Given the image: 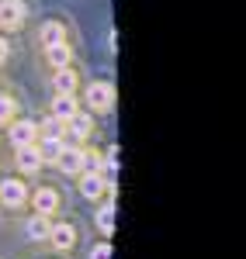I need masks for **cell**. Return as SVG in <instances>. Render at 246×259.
Segmentation results:
<instances>
[{"instance_id": "5b68a950", "label": "cell", "mask_w": 246, "mask_h": 259, "mask_svg": "<svg viewBox=\"0 0 246 259\" xmlns=\"http://www.w3.org/2000/svg\"><path fill=\"white\" fill-rule=\"evenodd\" d=\"M0 200H4L7 207H18L21 200H24V183H21V180H4V183H0Z\"/></svg>"}, {"instance_id": "ac0fdd59", "label": "cell", "mask_w": 246, "mask_h": 259, "mask_svg": "<svg viewBox=\"0 0 246 259\" xmlns=\"http://www.w3.org/2000/svg\"><path fill=\"white\" fill-rule=\"evenodd\" d=\"M59 128H62V121H59V118H45V124H42L45 139H59Z\"/></svg>"}, {"instance_id": "8992f818", "label": "cell", "mask_w": 246, "mask_h": 259, "mask_svg": "<svg viewBox=\"0 0 246 259\" xmlns=\"http://www.w3.org/2000/svg\"><path fill=\"white\" fill-rule=\"evenodd\" d=\"M39 38H42L45 49H49V45H59V41H66V28H62L59 21H45L42 31H39Z\"/></svg>"}, {"instance_id": "52a82bcc", "label": "cell", "mask_w": 246, "mask_h": 259, "mask_svg": "<svg viewBox=\"0 0 246 259\" xmlns=\"http://www.w3.org/2000/svg\"><path fill=\"white\" fill-rule=\"evenodd\" d=\"M73 114H77V100H73V94H59V97H56V104H52V118L69 121Z\"/></svg>"}, {"instance_id": "44dd1931", "label": "cell", "mask_w": 246, "mask_h": 259, "mask_svg": "<svg viewBox=\"0 0 246 259\" xmlns=\"http://www.w3.org/2000/svg\"><path fill=\"white\" fill-rule=\"evenodd\" d=\"M4 59H7V41L0 38V62H4Z\"/></svg>"}, {"instance_id": "6da1fadb", "label": "cell", "mask_w": 246, "mask_h": 259, "mask_svg": "<svg viewBox=\"0 0 246 259\" xmlns=\"http://www.w3.org/2000/svg\"><path fill=\"white\" fill-rule=\"evenodd\" d=\"M111 100H115V90H111V83H90L87 87V104H90V111H111Z\"/></svg>"}, {"instance_id": "9a60e30c", "label": "cell", "mask_w": 246, "mask_h": 259, "mask_svg": "<svg viewBox=\"0 0 246 259\" xmlns=\"http://www.w3.org/2000/svg\"><path fill=\"white\" fill-rule=\"evenodd\" d=\"M56 90H59V94H73V90H77V73H69V66L56 73Z\"/></svg>"}, {"instance_id": "8fae6325", "label": "cell", "mask_w": 246, "mask_h": 259, "mask_svg": "<svg viewBox=\"0 0 246 259\" xmlns=\"http://www.w3.org/2000/svg\"><path fill=\"white\" fill-rule=\"evenodd\" d=\"M90 124H94L90 114H73V118L66 121V128H69L73 139H87V135H90Z\"/></svg>"}, {"instance_id": "e0dca14e", "label": "cell", "mask_w": 246, "mask_h": 259, "mask_svg": "<svg viewBox=\"0 0 246 259\" xmlns=\"http://www.w3.org/2000/svg\"><path fill=\"white\" fill-rule=\"evenodd\" d=\"M97 225H101V232H104V235H111V228H115V204H108V207L101 211Z\"/></svg>"}, {"instance_id": "d6986e66", "label": "cell", "mask_w": 246, "mask_h": 259, "mask_svg": "<svg viewBox=\"0 0 246 259\" xmlns=\"http://www.w3.org/2000/svg\"><path fill=\"white\" fill-rule=\"evenodd\" d=\"M11 114H14V100L0 97V121H11Z\"/></svg>"}, {"instance_id": "277c9868", "label": "cell", "mask_w": 246, "mask_h": 259, "mask_svg": "<svg viewBox=\"0 0 246 259\" xmlns=\"http://www.w3.org/2000/svg\"><path fill=\"white\" fill-rule=\"evenodd\" d=\"M83 159H87V156H83L80 149H73V145H62V152H59V166H62V173H80L83 169Z\"/></svg>"}, {"instance_id": "3957f363", "label": "cell", "mask_w": 246, "mask_h": 259, "mask_svg": "<svg viewBox=\"0 0 246 259\" xmlns=\"http://www.w3.org/2000/svg\"><path fill=\"white\" fill-rule=\"evenodd\" d=\"M35 135H39L35 121H14V124H11V142H14L18 149H21V145H31Z\"/></svg>"}, {"instance_id": "7a4b0ae2", "label": "cell", "mask_w": 246, "mask_h": 259, "mask_svg": "<svg viewBox=\"0 0 246 259\" xmlns=\"http://www.w3.org/2000/svg\"><path fill=\"white\" fill-rule=\"evenodd\" d=\"M24 4L21 0H0V28H11V31H18L21 24H24Z\"/></svg>"}, {"instance_id": "ffe728a7", "label": "cell", "mask_w": 246, "mask_h": 259, "mask_svg": "<svg viewBox=\"0 0 246 259\" xmlns=\"http://www.w3.org/2000/svg\"><path fill=\"white\" fill-rule=\"evenodd\" d=\"M90 259H111V245H108V242H101V245L90 252Z\"/></svg>"}, {"instance_id": "ba28073f", "label": "cell", "mask_w": 246, "mask_h": 259, "mask_svg": "<svg viewBox=\"0 0 246 259\" xmlns=\"http://www.w3.org/2000/svg\"><path fill=\"white\" fill-rule=\"evenodd\" d=\"M49 239H52L56 249H69L73 239H77V232H73L69 225H56V228H49Z\"/></svg>"}, {"instance_id": "30bf717a", "label": "cell", "mask_w": 246, "mask_h": 259, "mask_svg": "<svg viewBox=\"0 0 246 259\" xmlns=\"http://www.w3.org/2000/svg\"><path fill=\"white\" fill-rule=\"evenodd\" d=\"M18 166L24 169V173H35L42 166V156H39V149H31V145H21V156H18Z\"/></svg>"}, {"instance_id": "2e32d148", "label": "cell", "mask_w": 246, "mask_h": 259, "mask_svg": "<svg viewBox=\"0 0 246 259\" xmlns=\"http://www.w3.org/2000/svg\"><path fill=\"white\" fill-rule=\"evenodd\" d=\"M59 152H62V142H59V139H45V142H42V149H39L42 162H45V159L56 162V159H59Z\"/></svg>"}, {"instance_id": "4fadbf2b", "label": "cell", "mask_w": 246, "mask_h": 259, "mask_svg": "<svg viewBox=\"0 0 246 259\" xmlns=\"http://www.w3.org/2000/svg\"><path fill=\"white\" fill-rule=\"evenodd\" d=\"M80 190H83V197H90V200H97L104 194V180L97 177V173H90V177H83L80 183Z\"/></svg>"}, {"instance_id": "7c38bea8", "label": "cell", "mask_w": 246, "mask_h": 259, "mask_svg": "<svg viewBox=\"0 0 246 259\" xmlns=\"http://www.w3.org/2000/svg\"><path fill=\"white\" fill-rule=\"evenodd\" d=\"M45 52H49V62H52L56 69H66V66H69V45H66V41H59V45H49Z\"/></svg>"}, {"instance_id": "9c48e42d", "label": "cell", "mask_w": 246, "mask_h": 259, "mask_svg": "<svg viewBox=\"0 0 246 259\" xmlns=\"http://www.w3.org/2000/svg\"><path fill=\"white\" fill-rule=\"evenodd\" d=\"M56 204H59L56 190H49V187L35 190V211H39V214H49V211H56Z\"/></svg>"}, {"instance_id": "5bb4252c", "label": "cell", "mask_w": 246, "mask_h": 259, "mask_svg": "<svg viewBox=\"0 0 246 259\" xmlns=\"http://www.w3.org/2000/svg\"><path fill=\"white\" fill-rule=\"evenodd\" d=\"M24 232H28L31 239H49V221H45V214H35V218H28Z\"/></svg>"}]
</instances>
